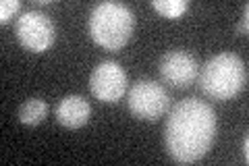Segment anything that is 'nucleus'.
I'll list each match as a JSON object with an SVG mask.
<instances>
[{
    "label": "nucleus",
    "mask_w": 249,
    "mask_h": 166,
    "mask_svg": "<svg viewBox=\"0 0 249 166\" xmlns=\"http://www.w3.org/2000/svg\"><path fill=\"white\" fill-rule=\"evenodd\" d=\"M216 137V114L212 106L197 98H185L170 110L164 144L175 162L191 164L201 160Z\"/></svg>",
    "instance_id": "f257e3e1"
},
{
    "label": "nucleus",
    "mask_w": 249,
    "mask_h": 166,
    "mask_svg": "<svg viewBox=\"0 0 249 166\" xmlns=\"http://www.w3.org/2000/svg\"><path fill=\"white\" fill-rule=\"evenodd\" d=\"M199 88L212 100H231L239 96L247 85V67L241 56L222 52L210 58L197 75Z\"/></svg>",
    "instance_id": "f03ea898"
},
{
    "label": "nucleus",
    "mask_w": 249,
    "mask_h": 166,
    "mask_svg": "<svg viewBox=\"0 0 249 166\" xmlns=\"http://www.w3.org/2000/svg\"><path fill=\"white\" fill-rule=\"evenodd\" d=\"M89 36L106 50H121L135 29V15L121 2H100L89 13Z\"/></svg>",
    "instance_id": "7ed1b4c3"
},
{
    "label": "nucleus",
    "mask_w": 249,
    "mask_h": 166,
    "mask_svg": "<svg viewBox=\"0 0 249 166\" xmlns=\"http://www.w3.org/2000/svg\"><path fill=\"white\" fill-rule=\"evenodd\" d=\"M127 106L131 114L142 118V121H158L168 110L170 98L158 81L139 79V81L131 85L127 93Z\"/></svg>",
    "instance_id": "20e7f679"
},
{
    "label": "nucleus",
    "mask_w": 249,
    "mask_h": 166,
    "mask_svg": "<svg viewBox=\"0 0 249 166\" xmlns=\"http://www.w3.org/2000/svg\"><path fill=\"white\" fill-rule=\"evenodd\" d=\"M15 34L19 44L29 52H46L54 44L56 29L48 15L40 11H25L15 23Z\"/></svg>",
    "instance_id": "39448f33"
},
{
    "label": "nucleus",
    "mask_w": 249,
    "mask_h": 166,
    "mask_svg": "<svg viewBox=\"0 0 249 166\" xmlns=\"http://www.w3.org/2000/svg\"><path fill=\"white\" fill-rule=\"evenodd\" d=\"M89 90L96 100L114 104L127 92V73L116 60H102L89 75Z\"/></svg>",
    "instance_id": "423d86ee"
},
{
    "label": "nucleus",
    "mask_w": 249,
    "mask_h": 166,
    "mask_svg": "<svg viewBox=\"0 0 249 166\" xmlns=\"http://www.w3.org/2000/svg\"><path fill=\"white\" fill-rule=\"evenodd\" d=\"M160 75L173 88H187L197 79V60L185 50H170L160 58Z\"/></svg>",
    "instance_id": "0eeeda50"
},
{
    "label": "nucleus",
    "mask_w": 249,
    "mask_h": 166,
    "mask_svg": "<svg viewBox=\"0 0 249 166\" xmlns=\"http://www.w3.org/2000/svg\"><path fill=\"white\" fill-rule=\"evenodd\" d=\"M91 116V106L83 96H65L56 104V121L67 129H79Z\"/></svg>",
    "instance_id": "6e6552de"
},
{
    "label": "nucleus",
    "mask_w": 249,
    "mask_h": 166,
    "mask_svg": "<svg viewBox=\"0 0 249 166\" xmlns=\"http://www.w3.org/2000/svg\"><path fill=\"white\" fill-rule=\"evenodd\" d=\"M19 121L27 127H36L40 125L46 116H48V102L42 98H29L19 106Z\"/></svg>",
    "instance_id": "1a4fd4ad"
},
{
    "label": "nucleus",
    "mask_w": 249,
    "mask_h": 166,
    "mask_svg": "<svg viewBox=\"0 0 249 166\" xmlns=\"http://www.w3.org/2000/svg\"><path fill=\"white\" fill-rule=\"evenodd\" d=\"M152 6L166 19H181L189 4L185 0H152Z\"/></svg>",
    "instance_id": "9d476101"
},
{
    "label": "nucleus",
    "mask_w": 249,
    "mask_h": 166,
    "mask_svg": "<svg viewBox=\"0 0 249 166\" xmlns=\"http://www.w3.org/2000/svg\"><path fill=\"white\" fill-rule=\"evenodd\" d=\"M19 9H21L19 0H2V4H0V23L6 25V23H9L15 15H17Z\"/></svg>",
    "instance_id": "9b49d317"
},
{
    "label": "nucleus",
    "mask_w": 249,
    "mask_h": 166,
    "mask_svg": "<svg viewBox=\"0 0 249 166\" xmlns=\"http://www.w3.org/2000/svg\"><path fill=\"white\" fill-rule=\"evenodd\" d=\"M247 29H249V4L243 6V17H241L237 25V36H247Z\"/></svg>",
    "instance_id": "f8f14e48"
},
{
    "label": "nucleus",
    "mask_w": 249,
    "mask_h": 166,
    "mask_svg": "<svg viewBox=\"0 0 249 166\" xmlns=\"http://www.w3.org/2000/svg\"><path fill=\"white\" fill-rule=\"evenodd\" d=\"M243 162L247 164L249 162V137L245 135V139H243Z\"/></svg>",
    "instance_id": "ddd939ff"
}]
</instances>
